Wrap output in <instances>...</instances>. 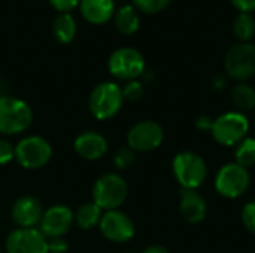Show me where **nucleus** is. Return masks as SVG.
<instances>
[{"label": "nucleus", "instance_id": "nucleus-15", "mask_svg": "<svg viewBox=\"0 0 255 253\" xmlns=\"http://www.w3.org/2000/svg\"><path fill=\"white\" fill-rule=\"evenodd\" d=\"M179 210L188 224H199L206 218L208 206L205 198L196 189H181Z\"/></svg>", "mask_w": 255, "mask_h": 253}, {"label": "nucleus", "instance_id": "nucleus-21", "mask_svg": "<svg viewBox=\"0 0 255 253\" xmlns=\"http://www.w3.org/2000/svg\"><path fill=\"white\" fill-rule=\"evenodd\" d=\"M75 219L78 222V225L82 230H91L94 228L97 224H100L102 219V209L93 201V203H87L84 206H81L75 215Z\"/></svg>", "mask_w": 255, "mask_h": 253}, {"label": "nucleus", "instance_id": "nucleus-23", "mask_svg": "<svg viewBox=\"0 0 255 253\" xmlns=\"http://www.w3.org/2000/svg\"><path fill=\"white\" fill-rule=\"evenodd\" d=\"M233 31L238 39L248 42L255 34V19L251 13H239L233 22Z\"/></svg>", "mask_w": 255, "mask_h": 253}, {"label": "nucleus", "instance_id": "nucleus-24", "mask_svg": "<svg viewBox=\"0 0 255 253\" xmlns=\"http://www.w3.org/2000/svg\"><path fill=\"white\" fill-rule=\"evenodd\" d=\"M170 0H133V4L146 13H157L161 12L169 6Z\"/></svg>", "mask_w": 255, "mask_h": 253}, {"label": "nucleus", "instance_id": "nucleus-3", "mask_svg": "<svg viewBox=\"0 0 255 253\" xmlns=\"http://www.w3.org/2000/svg\"><path fill=\"white\" fill-rule=\"evenodd\" d=\"M33 112L30 106L19 98L1 95L0 97V133L18 134L30 127Z\"/></svg>", "mask_w": 255, "mask_h": 253}, {"label": "nucleus", "instance_id": "nucleus-4", "mask_svg": "<svg viewBox=\"0 0 255 253\" xmlns=\"http://www.w3.org/2000/svg\"><path fill=\"white\" fill-rule=\"evenodd\" d=\"M127 183L117 173H106L96 182L93 188L94 203L102 210H117L127 198Z\"/></svg>", "mask_w": 255, "mask_h": 253}, {"label": "nucleus", "instance_id": "nucleus-8", "mask_svg": "<svg viewBox=\"0 0 255 253\" xmlns=\"http://www.w3.org/2000/svg\"><path fill=\"white\" fill-rule=\"evenodd\" d=\"M51 145L39 136H28L22 139L15 148V158L18 164L27 170L43 167L51 160Z\"/></svg>", "mask_w": 255, "mask_h": 253}, {"label": "nucleus", "instance_id": "nucleus-29", "mask_svg": "<svg viewBox=\"0 0 255 253\" xmlns=\"http://www.w3.org/2000/svg\"><path fill=\"white\" fill-rule=\"evenodd\" d=\"M81 0H49V3L60 12L63 13H69V10H72L73 7H76L79 4Z\"/></svg>", "mask_w": 255, "mask_h": 253}, {"label": "nucleus", "instance_id": "nucleus-5", "mask_svg": "<svg viewBox=\"0 0 255 253\" xmlns=\"http://www.w3.org/2000/svg\"><path fill=\"white\" fill-rule=\"evenodd\" d=\"M123 101V89L117 84L102 82L90 95V110L97 119L105 121L114 118L120 112Z\"/></svg>", "mask_w": 255, "mask_h": 253}, {"label": "nucleus", "instance_id": "nucleus-14", "mask_svg": "<svg viewBox=\"0 0 255 253\" xmlns=\"http://www.w3.org/2000/svg\"><path fill=\"white\" fill-rule=\"evenodd\" d=\"M42 206L33 197H21L12 207V219L21 228H33L42 219Z\"/></svg>", "mask_w": 255, "mask_h": 253}, {"label": "nucleus", "instance_id": "nucleus-26", "mask_svg": "<svg viewBox=\"0 0 255 253\" xmlns=\"http://www.w3.org/2000/svg\"><path fill=\"white\" fill-rule=\"evenodd\" d=\"M143 95V85L137 81H130L123 88V97L130 101H137Z\"/></svg>", "mask_w": 255, "mask_h": 253}, {"label": "nucleus", "instance_id": "nucleus-18", "mask_svg": "<svg viewBox=\"0 0 255 253\" xmlns=\"http://www.w3.org/2000/svg\"><path fill=\"white\" fill-rule=\"evenodd\" d=\"M114 21L115 27L124 33V34H133L139 30L140 21H139V13L131 4H124L121 6L115 13H114Z\"/></svg>", "mask_w": 255, "mask_h": 253}, {"label": "nucleus", "instance_id": "nucleus-33", "mask_svg": "<svg viewBox=\"0 0 255 253\" xmlns=\"http://www.w3.org/2000/svg\"><path fill=\"white\" fill-rule=\"evenodd\" d=\"M142 253H169V252H167V249H166V248L155 245V246H149L148 249H145Z\"/></svg>", "mask_w": 255, "mask_h": 253}, {"label": "nucleus", "instance_id": "nucleus-20", "mask_svg": "<svg viewBox=\"0 0 255 253\" xmlns=\"http://www.w3.org/2000/svg\"><path fill=\"white\" fill-rule=\"evenodd\" d=\"M54 36L61 43H69L76 34V22L70 13H60L52 25Z\"/></svg>", "mask_w": 255, "mask_h": 253}, {"label": "nucleus", "instance_id": "nucleus-10", "mask_svg": "<svg viewBox=\"0 0 255 253\" xmlns=\"http://www.w3.org/2000/svg\"><path fill=\"white\" fill-rule=\"evenodd\" d=\"M164 139V131L154 121H142L133 125L127 134V143L131 151L149 152L157 149Z\"/></svg>", "mask_w": 255, "mask_h": 253}, {"label": "nucleus", "instance_id": "nucleus-16", "mask_svg": "<svg viewBox=\"0 0 255 253\" xmlns=\"http://www.w3.org/2000/svg\"><path fill=\"white\" fill-rule=\"evenodd\" d=\"M75 151L79 157L84 160H99L102 158L108 151V142L106 139L94 131H85L81 133L75 140Z\"/></svg>", "mask_w": 255, "mask_h": 253}, {"label": "nucleus", "instance_id": "nucleus-34", "mask_svg": "<svg viewBox=\"0 0 255 253\" xmlns=\"http://www.w3.org/2000/svg\"><path fill=\"white\" fill-rule=\"evenodd\" d=\"M224 85H226L224 78H223V76H217V81L214 82V86H215V88H224Z\"/></svg>", "mask_w": 255, "mask_h": 253}, {"label": "nucleus", "instance_id": "nucleus-2", "mask_svg": "<svg viewBox=\"0 0 255 253\" xmlns=\"http://www.w3.org/2000/svg\"><path fill=\"white\" fill-rule=\"evenodd\" d=\"M250 131V121L245 113L235 110L226 112L217 119H214L212 125V137L221 146H238L245 137H248Z\"/></svg>", "mask_w": 255, "mask_h": 253}, {"label": "nucleus", "instance_id": "nucleus-22", "mask_svg": "<svg viewBox=\"0 0 255 253\" xmlns=\"http://www.w3.org/2000/svg\"><path fill=\"white\" fill-rule=\"evenodd\" d=\"M236 164L250 169L255 166V139L254 137H245L235 151Z\"/></svg>", "mask_w": 255, "mask_h": 253}, {"label": "nucleus", "instance_id": "nucleus-17", "mask_svg": "<svg viewBox=\"0 0 255 253\" xmlns=\"http://www.w3.org/2000/svg\"><path fill=\"white\" fill-rule=\"evenodd\" d=\"M81 13L91 24H105L115 13L114 0H81Z\"/></svg>", "mask_w": 255, "mask_h": 253}, {"label": "nucleus", "instance_id": "nucleus-32", "mask_svg": "<svg viewBox=\"0 0 255 253\" xmlns=\"http://www.w3.org/2000/svg\"><path fill=\"white\" fill-rule=\"evenodd\" d=\"M212 125H214V119L209 115H200L196 119V127L200 131H211L212 130Z\"/></svg>", "mask_w": 255, "mask_h": 253}, {"label": "nucleus", "instance_id": "nucleus-7", "mask_svg": "<svg viewBox=\"0 0 255 253\" xmlns=\"http://www.w3.org/2000/svg\"><path fill=\"white\" fill-rule=\"evenodd\" d=\"M224 67L230 78L244 82L255 75V45L242 42L232 46L224 58Z\"/></svg>", "mask_w": 255, "mask_h": 253}, {"label": "nucleus", "instance_id": "nucleus-19", "mask_svg": "<svg viewBox=\"0 0 255 253\" xmlns=\"http://www.w3.org/2000/svg\"><path fill=\"white\" fill-rule=\"evenodd\" d=\"M232 101L242 113L253 110L255 107V89L245 82H238L232 88Z\"/></svg>", "mask_w": 255, "mask_h": 253}, {"label": "nucleus", "instance_id": "nucleus-30", "mask_svg": "<svg viewBox=\"0 0 255 253\" xmlns=\"http://www.w3.org/2000/svg\"><path fill=\"white\" fill-rule=\"evenodd\" d=\"M67 242L63 240L61 237L58 239H51V242H48V253H64L67 251Z\"/></svg>", "mask_w": 255, "mask_h": 253}, {"label": "nucleus", "instance_id": "nucleus-1", "mask_svg": "<svg viewBox=\"0 0 255 253\" xmlns=\"http://www.w3.org/2000/svg\"><path fill=\"white\" fill-rule=\"evenodd\" d=\"M172 169L178 183L181 185V189L197 191L208 176V166L205 160L193 151L179 152L173 158Z\"/></svg>", "mask_w": 255, "mask_h": 253}, {"label": "nucleus", "instance_id": "nucleus-13", "mask_svg": "<svg viewBox=\"0 0 255 253\" xmlns=\"http://www.w3.org/2000/svg\"><path fill=\"white\" fill-rule=\"evenodd\" d=\"M73 213L66 206H52L49 207L40 219V233L49 239L63 237L73 224Z\"/></svg>", "mask_w": 255, "mask_h": 253}, {"label": "nucleus", "instance_id": "nucleus-9", "mask_svg": "<svg viewBox=\"0 0 255 253\" xmlns=\"http://www.w3.org/2000/svg\"><path fill=\"white\" fill-rule=\"evenodd\" d=\"M109 72L118 79L134 81L145 72V60L137 49L120 48L112 52L108 61Z\"/></svg>", "mask_w": 255, "mask_h": 253}, {"label": "nucleus", "instance_id": "nucleus-11", "mask_svg": "<svg viewBox=\"0 0 255 253\" xmlns=\"http://www.w3.org/2000/svg\"><path fill=\"white\" fill-rule=\"evenodd\" d=\"M7 253H48V240L36 228H18L7 236Z\"/></svg>", "mask_w": 255, "mask_h": 253}, {"label": "nucleus", "instance_id": "nucleus-6", "mask_svg": "<svg viewBox=\"0 0 255 253\" xmlns=\"http://www.w3.org/2000/svg\"><path fill=\"white\" fill-rule=\"evenodd\" d=\"M251 182V176L248 169L229 163L223 166L215 176V189L220 195L235 200L245 194Z\"/></svg>", "mask_w": 255, "mask_h": 253}, {"label": "nucleus", "instance_id": "nucleus-28", "mask_svg": "<svg viewBox=\"0 0 255 253\" xmlns=\"http://www.w3.org/2000/svg\"><path fill=\"white\" fill-rule=\"evenodd\" d=\"M12 158H15V149L12 145L6 140H0V166L7 164Z\"/></svg>", "mask_w": 255, "mask_h": 253}, {"label": "nucleus", "instance_id": "nucleus-27", "mask_svg": "<svg viewBox=\"0 0 255 253\" xmlns=\"http://www.w3.org/2000/svg\"><path fill=\"white\" fill-rule=\"evenodd\" d=\"M242 222L245 228L255 236V201H250L242 209Z\"/></svg>", "mask_w": 255, "mask_h": 253}, {"label": "nucleus", "instance_id": "nucleus-25", "mask_svg": "<svg viewBox=\"0 0 255 253\" xmlns=\"http://www.w3.org/2000/svg\"><path fill=\"white\" fill-rule=\"evenodd\" d=\"M134 161H136L134 151H131L130 148L120 149L114 157V164L117 166V169H121V170H127L128 167L134 164Z\"/></svg>", "mask_w": 255, "mask_h": 253}, {"label": "nucleus", "instance_id": "nucleus-35", "mask_svg": "<svg viewBox=\"0 0 255 253\" xmlns=\"http://www.w3.org/2000/svg\"><path fill=\"white\" fill-rule=\"evenodd\" d=\"M0 253H1V249H0Z\"/></svg>", "mask_w": 255, "mask_h": 253}, {"label": "nucleus", "instance_id": "nucleus-12", "mask_svg": "<svg viewBox=\"0 0 255 253\" xmlns=\"http://www.w3.org/2000/svg\"><path fill=\"white\" fill-rule=\"evenodd\" d=\"M100 230L108 240L115 243H126L134 236L133 221L120 210H109L102 215Z\"/></svg>", "mask_w": 255, "mask_h": 253}, {"label": "nucleus", "instance_id": "nucleus-31", "mask_svg": "<svg viewBox=\"0 0 255 253\" xmlns=\"http://www.w3.org/2000/svg\"><path fill=\"white\" fill-rule=\"evenodd\" d=\"M235 7L241 10V13H250L255 10V0H230Z\"/></svg>", "mask_w": 255, "mask_h": 253}]
</instances>
